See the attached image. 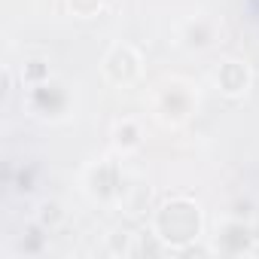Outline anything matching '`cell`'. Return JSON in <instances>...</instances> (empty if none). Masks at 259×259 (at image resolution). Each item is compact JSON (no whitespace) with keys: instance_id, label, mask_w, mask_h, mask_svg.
<instances>
[{"instance_id":"6da1fadb","label":"cell","mask_w":259,"mask_h":259,"mask_svg":"<svg viewBox=\"0 0 259 259\" xmlns=\"http://www.w3.org/2000/svg\"><path fill=\"white\" fill-rule=\"evenodd\" d=\"M153 232L168 244V250L180 253L183 247H189L192 241H198L201 232H204L201 207L192 198H186V195L165 198L156 207V213H153Z\"/></svg>"},{"instance_id":"7a4b0ae2","label":"cell","mask_w":259,"mask_h":259,"mask_svg":"<svg viewBox=\"0 0 259 259\" xmlns=\"http://www.w3.org/2000/svg\"><path fill=\"white\" fill-rule=\"evenodd\" d=\"M195 110V95L186 82L168 79L156 95H153V113L162 125H183Z\"/></svg>"},{"instance_id":"3957f363","label":"cell","mask_w":259,"mask_h":259,"mask_svg":"<svg viewBox=\"0 0 259 259\" xmlns=\"http://www.w3.org/2000/svg\"><path fill=\"white\" fill-rule=\"evenodd\" d=\"M141 55L135 46H128V43H116L104 61H101V70H104V79L110 85H132L138 76H141Z\"/></svg>"},{"instance_id":"277c9868","label":"cell","mask_w":259,"mask_h":259,"mask_svg":"<svg viewBox=\"0 0 259 259\" xmlns=\"http://www.w3.org/2000/svg\"><path fill=\"white\" fill-rule=\"evenodd\" d=\"M28 107H31L37 116H43V119H61V116L67 113V107H70V95H67V89H64L61 82L46 79V82H40V85H31V92H28Z\"/></svg>"},{"instance_id":"5b68a950","label":"cell","mask_w":259,"mask_h":259,"mask_svg":"<svg viewBox=\"0 0 259 259\" xmlns=\"http://www.w3.org/2000/svg\"><path fill=\"white\" fill-rule=\"evenodd\" d=\"M85 186H89V195H95L98 201H110L122 192V171L116 168V162L101 159L85 171Z\"/></svg>"},{"instance_id":"8992f818","label":"cell","mask_w":259,"mask_h":259,"mask_svg":"<svg viewBox=\"0 0 259 259\" xmlns=\"http://www.w3.org/2000/svg\"><path fill=\"white\" fill-rule=\"evenodd\" d=\"M213 79H217V89L226 98H241L250 89V67L241 58H226V61H220Z\"/></svg>"},{"instance_id":"52a82bcc","label":"cell","mask_w":259,"mask_h":259,"mask_svg":"<svg viewBox=\"0 0 259 259\" xmlns=\"http://www.w3.org/2000/svg\"><path fill=\"white\" fill-rule=\"evenodd\" d=\"M250 241H253V229L244 220H238V217L226 220L220 226V232H217V247L223 253H244L250 247Z\"/></svg>"},{"instance_id":"ba28073f","label":"cell","mask_w":259,"mask_h":259,"mask_svg":"<svg viewBox=\"0 0 259 259\" xmlns=\"http://www.w3.org/2000/svg\"><path fill=\"white\" fill-rule=\"evenodd\" d=\"M217 40V22L207 16H195L183 25V43L189 49H207Z\"/></svg>"},{"instance_id":"9c48e42d","label":"cell","mask_w":259,"mask_h":259,"mask_svg":"<svg viewBox=\"0 0 259 259\" xmlns=\"http://www.w3.org/2000/svg\"><path fill=\"white\" fill-rule=\"evenodd\" d=\"M113 144H116V150H122V153L138 150V147L144 144V128H141V122L132 119V116L119 119V122L113 125Z\"/></svg>"},{"instance_id":"30bf717a","label":"cell","mask_w":259,"mask_h":259,"mask_svg":"<svg viewBox=\"0 0 259 259\" xmlns=\"http://www.w3.org/2000/svg\"><path fill=\"white\" fill-rule=\"evenodd\" d=\"M46 79H52L49 76V64L43 61V58H31V61H25V67H22V82L31 89V85H40V82H46Z\"/></svg>"},{"instance_id":"8fae6325","label":"cell","mask_w":259,"mask_h":259,"mask_svg":"<svg viewBox=\"0 0 259 259\" xmlns=\"http://www.w3.org/2000/svg\"><path fill=\"white\" fill-rule=\"evenodd\" d=\"M67 10L76 19H92L104 10V0H67Z\"/></svg>"},{"instance_id":"7c38bea8","label":"cell","mask_w":259,"mask_h":259,"mask_svg":"<svg viewBox=\"0 0 259 259\" xmlns=\"http://www.w3.org/2000/svg\"><path fill=\"white\" fill-rule=\"evenodd\" d=\"M61 217H64V213H61V207H58L55 201H46V204L40 207V217H37V223H40V226H46V229H52V226H55Z\"/></svg>"}]
</instances>
